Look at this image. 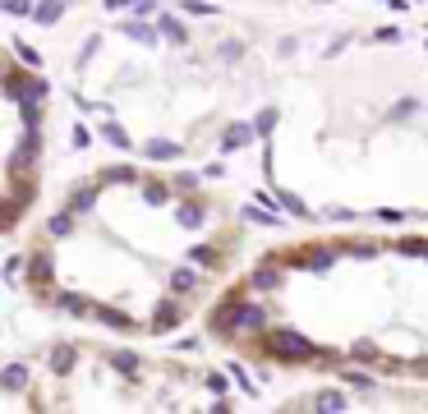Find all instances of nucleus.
Segmentation results:
<instances>
[{
    "mask_svg": "<svg viewBox=\"0 0 428 414\" xmlns=\"http://www.w3.org/2000/svg\"><path fill=\"white\" fill-rule=\"evenodd\" d=\"M263 350L272 355V359H290V364L318 359V345H313L308 336H299V331H290V327H276V331H267Z\"/></svg>",
    "mask_w": 428,
    "mask_h": 414,
    "instance_id": "f257e3e1",
    "label": "nucleus"
},
{
    "mask_svg": "<svg viewBox=\"0 0 428 414\" xmlns=\"http://www.w3.org/2000/svg\"><path fill=\"white\" fill-rule=\"evenodd\" d=\"M37 157H42V129H23V138L10 148V180L37 171Z\"/></svg>",
    "mask_w": 428,
    "mask_h": 414,
    "instance_id": "f03ea898",
    "label": "nucleus"
},
{
    "mask_svg": "<svg viewBox=\"0 0 428 414\" xmlns=\"http://www.w3.org/2000/svg\"><path fill=\"white\" fill-rule=\"evenodd\" d=\"M46 78L42 74H19V69H10V78H5V97L14 101V106H23V101H37L42 106V97H46Z\"/></svg>",
    "mask_w": 428,
    "mask_h": 414,
    "instance_id": "7ed1b4c3",
    "label": "nucleus"
},
{
    "mask_svg": "<svg viewBox=\"0 0 428 414\" xmlns=\"http://www.w3.org/2000/svg\"><path fill=\"white\" fill-rule=\"evenodd\" d=\"M285 258L295 262V267H308V272H331V262H336V249H327V244H318V249H308V253H285Z\"/></svg>",
    "mask_w": 428,
    "mask_h": 414,
    "instance_id": "20e7f679",
    "label": "nucleus"
},
{
    "mask_svg": "<svg viewBox=\"0 0 428 414\" xmlns=\"http://www.w3.org/2000/svg\"><path fill=\"white\" fill-rule=\"evenodd\" d=\"M180 317H185V308L176 304V299H162V308H157V317L152 322H148V331H171L180 322Z\"/></svg>",
    "mask_w": 428,
    "mask_h": 414,
    "instance_id": "39448f33",
    "label": "nucleus"
},
{
    "mask_svg": "<svg viewBox=\"0 0 428 414\" xmlns=\"http://www.w3.org/2000/svg\"><path fill=\"white\" fill-rule=\"evenodd\" d=\"M203 217H208V207L198 203V198H185V203L176 207V221H180L185 230H198V226H203Z\"/></svg>",
    "mask_w": 428,
    "mask_h": 414,
    "instance_id": "423d86ee",
    "label": "nucleus"
},
{
    "mask_svg": "<svg viewBox=\"0 0 428 414\" xmlns=\"http://www.w3.org/2000/svg\"><path fill=\"white\" fill-rule=\"evenodd\" d=\"M249 285H253V290H276V285H281V272H276V262H272V258L258 262V267H253V276H249Z\"/></svg>",
    "mask_w": 428,
    "mask_h": 414,
    "instance_id": "0eeeda50",
    "label": "nucleus"
},
{
    "mask_svg": "<svg viewBox=\"0 0 428 414\" xmlns=\"http://www.w3.org/2000/svg\"><path fill=\"white\" fill-rule=\"evenodd\" d=\"M28 276H33V285H51V253H46V249H37L33 253V258H28Z\"/></svg>",
    "mask_w": 428,
    "mask_h": 414,
    "instance_id": "6e6552de",
    "label": "nucleus"
},
{
    "mask_svg": "<svg viewBox=\"0 0 428 414\" xmlns=\"http://www.w3.org/2000/svg\"><path fill=\"white\" fill-rule=\"evenodd\" d=\"M74 221H78V212H55L51 221H46V235H51V240H69V235H74Z\"/></svg>",
    "mask_w": 428,
    "mask_h": 414,
    "instance_id": "1a4fd4ad",
    "label": "nucleus"
},
{
    "mask_svg": "<svg viewBox=\"0 0 428 414\" xmlns=\"http://www.w3.org/2000/svg\"><path fill=\"white\" fill-rule=\"evenodd\" d=\"M253 134H258L253 124H231V129L221 134V152H240V148L253 138Z\"/></svg>",
    "mask_w": 428,
    "mask_h": 414,
    "instance_id": "9d476101",
    "label": "nucleus"
},
{
    "mask_svg": "<svg viewBox=\"0 0 428 414\" xmlns=\"http://www.w3.org/2000/svg\"><path fill=\"white\" fill-rule=\"evenodd\" d=\"M120 33L124 37H134V42H138V46H157V37H162V28H152V23H120Z\"/></svg>",
    "mask_w": 428,
    "mask_h": 414,
    "instance_id": "9b49d317",
    "label": "nucleus"
},
{
    "mask_svg": "<svg viewBox=\"0 0 428 414\" xmlns=\"http://www.w3.org/2000/svg\"><path fill=\"white\" fill-rule=\"evenodd\" d=\"M0 387H5V392H23V387H28V364H5V369H0Z\"/></svg>",
    "mask_w": 428,
    "mask_h": 414,
    "instance_id": "f8f14e48",
    "label": "nucleus"
},
{
    "mask_svg": "<svg viewBox=\"0 0 428 414\" xmlns=\"http://www.w3.org/2000/svg\"><path fill=\"white\" fill-rule=\"evenodd\" d=\"M143 152H148V162H171V157H185V148H180V143H171V138H152Z\"/></svg>",
    "mask_w": 428,
    "mask_h": 414,
    "instance_id": "ddd939ff",
    "label": "nucleus"
},
{
    "mask_svg": "<svg viewBox=\"0 0 428 414\" xmlns=\"http://www.w3.org/2000/svg\"><path fill=\"white\" fill-rule=\"evenodd\" d=\"M74 364H78V350L74 345H55L51 350V373H55V378H65Z\"/></svg>",
    "mask_w": 428,
    "mask_h": 414,
    "instance_id": "4468645a",
    "label": "nucleus"
},
{
    "mask_svg": "<svg viewBox=\"0 0 428 414\" xmlns=\"http://www.w3.org/2000/svg\"><path fill=\"white\" fill-rule=\"evenodd\" d=\"M92 203H97V189L92 185H78V189H69V212H92Z\"/></svg>",
    "mask_w": 428,
    "mask_h": 414,
    "instance_id": "2eb2a0df",
    "label": "nucleus"
},
{
    "mask_svg": "<svg viewBox=\"0 0 428 414\" xmlns=\"http://www.w3.org/2000/svg\"><path fill=\"white\" fill-rule=\"evenodd\" d=\"M60 14H65V0H37V5H33V19L42 23V28H51Z\"/></svg>",
    "mask_w": 428,
    "mask_h": 414,
    "instance_id": "dca6fc26",
    "label": "nucleus"
},
{
    "mask_svg": "<svg viewBox=\"0 0 428 414\" xmlns=\"http://www.w3.org/2000/svg\"><path fill=\"white\" fill-rule=\"evenodd\" d=\"M143 198H148V207H162V203H171V189L162 180H143Z\"/></svg>",
    "mask_w": 428,
    "mask_h": 414,
    "instance_id": "f3484780",
    "label": "nucleus"
},
{
    "mask_svg": "<svg viewBox=\"0 0 428 414\" xmlns=\"http://www.w3.org/2000/svg\"><path fill=\"white\" fill-rule=\"evenodd\" d=\"M110 369L124 373V378H134V373H138V355H129V350H115V355H110Z\"/></svg>",
    "mask_w": 428,
    "mask_h": 414,
    "instance_id": "a211bd4d",
    "label": "nucleus"
},
{
    "mask_svg": "<svg viewBox=\"0 0 428 414\" xmlns=\"http://www.w3.org/2000/svg\"><path fill=\"white\" fill-rule=\"evenodd\" d=\"M101 138H106L110 148H120V152H129V134H124L115 120H106V124H101Z\"/></svg>",
    "mask_w": 428,
    "mask_h": 414,
    "instance_id": "6ab92c4d",
    "label": "nucleus"
},
{
    "mask_svg": "<svg viewBox=\"0 0 428 414\" xmlns=\"http://www.w3.org/2000/svg\"><path fill=\"white\" fill-rule=\"evenodd\" d=\"M226 369H231V378L240 382V387H244V392H249V396H258V387H263V382H253V378H249V369H244L240 359H231V364H226Z\"/></svg>",
    "mask_w": 428,
    "mask_h": 414,
    "instance_id": "aec40b11",
    "label": "nucleus"
},
{
    "mask_svg": "<svg viewBox=\"0 0 428 414\" xmlns=\"http://www.w3.org/2000/svg\"><path fill=\"white\" fill-rule=\"evenodd\" d=\"M97 317L106 322V327H120V331H129V327H134V317H129V313H120V308H97Z\"/></svg>",
    "mask_w": 428,
    "mask_h": 414,
    "instance_id": "412c9836",
    "label": "nucleus"
},
{
    "mask_svg": "<svg viewBox=\"0 0 428 414\" xmlns=\"http://www.w3.org/2000/svg\"><path fill=\"white\" fill-rule=\"evenodd\" d=\"M171 290H176V294H189V290H198V272H189V267H180V272L171 276Z\"/></svg>",
    "mask_w": 428,
    "mask_h": 414,
    "instance_id": "4be33fe9",
    "label": "nucleus"
},
{
    "mask_svg": "<svg viewBox=\"0 0 428 414\" xmlns=\"http://www.w3.org/2000/svg\"><path fill=\"white\" fill-rule=\"evenodd\" d=\"M180 10L194 14V19H212V14H221L217 5H208V0H180Z\"/></svg>",
    "mask_w": 428,
    "mask_h": 414,
    "instance_id": "5701e85b",
    "label": "nucleus"
},
{
    "mask_svg": "<svg viewBox=\"0 0 428 414\" xmlns=\"http://www.w3.org/2000/svg\"><path fill=\"white\" fill-rule=\"evenodd\" d=\"M60 308H65V313H74V317L92 313V304H88V299H83V294H60Z\"/></svg>",
    "mask_w": 428,
    "mask_h": 414,
    "instance_id": "b1692460",
    "label": "nucleus"
},
{
    "mask_svg": "<svg viewBox=\"0 0 428 414\" xmlns=\"http://www.w3.org/2000/svg\"><path fill=\"white\" fill-rule=\"evenodd\" d=\"M189 262H203V267H221V253L208 249V244H198V249H189Z\"/></svg>",
    "mask_w": 428,
    "mask_h": 414,
    "instance_id": "393cba45",
    "label": "nucleus"
},
{
    "mask_svg": "<svg viewBox=\"0 0 428 414\" xmlns=\"http://www.w3.org/2000/svg\"><path fill=\"white\" fill-rule=\"evenodd\" d=\"M313 405H318V410H345V396H341V392H318V396H313Z\"/></svg>",
    "mask_w": 428,
    "mask_h": 414,
    "instance_id": "a878e982",
    "label": "nucleus"
},
{
    "mask_svg": "<svg viewBox=\"0 0 428 414\" xmlns=\"http://www.w3.org/2000/svg\"><path fill=\"white\" fill-rule=\"evenodd\" d=\"M162 37H166V42H180V46H185V28H180L171 14H162Z\"/></svg>",
    "mask_w": 428,
    "mask_h": 414,
    "instance_id": "bb28decb",
    "label": "nucleus"
},
{
    "mask_svg": "<svg viewBox=\"0 0 428 414\" xmlns=\"http://www.w3.org/2000/svg\"><path fill=\"white\" fill-rule=\"evenodd\" d=\"M226 378H231V369H226V373L217 369V373H208V378H203V382H208V392H212V396H226V387H231V382H226Z\"/></svg>",
    "mask_w": 428,
    "mask_h": 414,
    "instance_id": "cd10ccee",
    "label": "nucleus"
},
{
    "mask_svg": "<svg viewBox=\"0 0 428 414\" xmlns=\"http://www.w3.org/2000/svg\"><path fill=\"white\" fill-rule=\"evenodd\" d=\"M0 10L14 14V19H33V5H28V0H0Z\"/></svg>",
    "mask_w": 428,
    "mask_h": 414,
    "instance_id": "c85d7f7f",
    "label": "nucleus"
},
{
    "mask_svg": "<svg viewBox=\"0 0 428 414\" xmlns=\"http://www.w3.org/2000/svg\"><path fill=\"white\" fill-rule=\"evenodd\" d=\"M134 180V171L129 166H115V171H101V185H129Z\"/></svg>",
    "mask_w": 428,
    "mask_h": 414,
    "instance_id": "c756f323",
    "label": "nucleus"
},
{
    "mask_svg": "<svg viewBox=\"0 0 428 414\" xmlns=\"http://www.w3.org/2000/svg\"><path fill=\"white\" fill-rule=\"evenodd\" d=\"M272 124H276V110H272V106H267V110H258V120H253L258 138H267V134H272Z\"/></svg>",
    "mask_w": 428,
    "mask_h": 414,
    "instance_id": "7c9ffc66",
    "label": "nucleus"
},
{
    "mask_svg": "<svg viewBox=\"0 0 428 414\" xmlns=\"http://www.w3.org/2000/svg\"><path fill=\"white\" fill-rule=\"evenodd\" d=\"M276 203H281V212H295V217H308V207L299 203L295 194H276Z\"/></svg>",
    "mask_w": 428,
    "mask_h": 414,
    "instance_id": "2f4dec72",
    "label": "nucleus"
},
{
    "mask_svg": "<svg viewBox=\"0 0 428 414\" xmlns=\"http://www.w3.org/2000/svg\"><path fill=\"white\" fill-rule=\"evenodd\" d=\"M14 55H19V60H23V65H42V51H33V46H23V42H14Z\"/></svg>",
    "mask_w": 428,
    "mask_h": 414,
    "instance_id": "473e14b6",
    "label": "nucleus"
},
{
    "mask_svg": "<svg viewBox=\"0 0 428 414\" xmlns=\"http://www.w3.org/2000/svg\"><path fill=\"white\" fill-rule=\"evenodd\" d=\"M350 359H378V345H369V341H359V345H350Z\"/></svg>",
    "mask_w": 428,
    "mask_h": 414,
    "instance_id": "72a5a7b5",
    "label": "nucleus"
},
{
    "mask_svg": "<svg viewBox=\"0 0 428 414\" xmlns=\"http://www.w3.org/2000/svg\"><path fill=\"white\" fill-rule=\"evenodd\" d=\"M345 382H350L355 392H373V378H369V373H345Z\"/></svg>",
    "mask_w": 428,
    "mask_h": 414,
    "instance_id": "f704fd0d",
    "label": "nucleus"
},
{
    "mask_svg": "<svg viewBox=\"0 0 428 414\" xmlns=\"http://www.w3.org/2000/svg\"><path fill=\"white\" fill-rule=\"evenodd\" d=\"M373 42H401V28H378Z\"/></svg>",
    "mask_w": 428,
    "mask_h": 414,
    "instance_id": "c9c22d12",
    "label": "nucleus"
},
{
    "mask_svg": "<svg viewBox=\"0 0 428 414\" xmlns=\"http://www.w3.org/2000/svg\"><path fill=\"white\" fill-rule=\"evenodd\" d=\"M194 185H198L194 171H180V175H176V189H194Z\"/></svg>",
    "mask_w": 428,
    "mask_h": 414,
    "instance_id": "e433bc0d",
    "label": "nucleus"
},
{
    "mask_svg": "<svg viewBox=\"0 0 428 414\" xmlns=\"http://www.w3.org/2000/svg\"><path fill=\"white\" fill-rule=\"evenodd\" d=\"M134 14H138V19H148V14H157V0H138V5H134Z\"/></svg>",
    "mask_w": 428,
    "mask_h": 414,
    "instance_id": "4c0bfd02",
    "label": "nucleus"
},
{
    "mask_svg": "<svg viewBox=\"0 0 428 414\" xmlns=\"http://www.w3.org/2000/svg\"><path fill=\"white\" fill-rule=\"evenodd\" d=\"M221 55H226V60H240L244 46H240V42H226V46H221Z\"/></svg>",
    "mask_w": 428,
    "mask_h": 414,
    "instance_id": "58836bf2",
    "label": "nucleus"
},
{
    "mask_svg": "<svg viewBox=\"0 0 428 414\" xmlns=\"http://www.w3.org/2000/svg\"><path fill=\"white\" fill-rule=\"evenodd\" d=\"M88 143H92V134L83 124H74V148H88Z\"/></svg>",
    "mask_w": 428,
    "mask_h": 414,
    "instance_id": "ea45409f",
    "label": "nucleus"
},
{
    "mask_svg": "<svg viewBox=\"0 0 428 414\" xmlns=\"http://www.w3.org/2000/svg\"><path fill=\"white\" fill-rule=\"evenodd\" d=\"M410 110H415V101H396V106H392V120H401V115H410Z\"/></svg>",
    "mask_w": 428,
    "mask_h": 414,
    "instance_id": "a19ab883",
    "label": "nucleus"
},
{
    "mask_svg": "<svg viewBox=\"0 0 428 414\" xmlns=\"http://www.w3.org/2000/svg\"><path fill=\"white\" fill-rule=\"evenodd\" d=\"M350 253H355V258H373L378 249H373V244H350Z\"/></svg>",
    "mask_w": 428,
    "mask_h": 414,
    "instance_id": "79ce46f5",
    "label": "nucleus"
},
{
    "mask_svg": "<svg viewBox=\"0 0 428 414\" xmlns=\"http://www.w3.org/2000/svg\"><path fill=\"white\" fill-rule=\"evenodd\" d=\"M19 267H23V258H10V262H5V276H10V281H19Z\"/></svg>",
    "mask_w": 428,
    "mask_h": 414,
    "instance_id": "37998d69",
    "label": "nucleus"
},
{
    "mask_svg": "<svg viewBox=\"0 0 428 414\" xmlns=\"http://www.w3.org/2000/svg\"><path fill=\"white\" fill-rule=\"evenodd\" d=\"M134 5H138V0H106V10L115 14V10H134Z\"/></svg>",
    "mask_w": 428,
    "mask_h": 414,
    "instance_id": "c03bdc74",
    "label": "nucleus"
},
{
    "mask_svg": "<svg viewBox=\"0 0 428 414\" xmlns=\"http://www.w3.org/2000/svg\"><path fill=\"white\" fill-rule=\"evenodd\" d=\"M424 258H428V249H424Z\"/></svg>",
    "mask_w": 428,
    "mask_h": 414,
    "instance_id": "a18cd8bd",
    "label": "nucleus"
}]
</instances>
